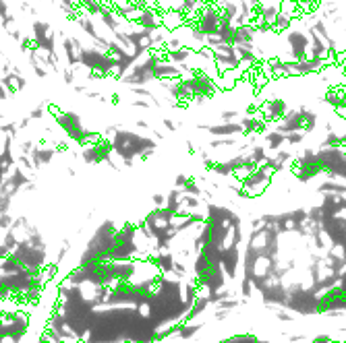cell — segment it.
<instances>
[{"label": "cell", "instance_id": "cell-1", "mask_svg": "<svg viewBox=\"0 0 346 343\" xmlns=\"http://www.w3.org/2000/svg\"><path fill=\"white\" fill-rule=\"evenodd\" d=\"M265 267H268V260H265V258H259V260H257V265H255V273L261 275L263 271H265Z\"/></svg>", "mask_w": 346, "mask_h": 343}, {"label": "cell", "instance_id": "cell-2", "mask_svg": "<svg viewBox=\"0 0 346 343\" xmlns=\"http://www.w3.org/2000/svg\"><path fill=\"white\" fill-rule=\"evenodd\" d=\"M207 296H210V287H205V286H203L199 291H197V298H201V300H205Z\"/></svg>", "mask_w": 346, "mask_h": 343}]
</instances>
